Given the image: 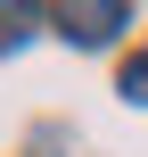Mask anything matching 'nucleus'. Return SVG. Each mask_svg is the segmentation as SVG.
Segmentation results:
<instances>
[{
  "label": "nucleus",
  "instance_id": "obj_1",
  "mask_svg": "<svg viewBox=\"0 0 148 157\" xmlns=\"http://www.w3.org/2000/svg\"><path fill=\"white\" fill-rule=\"evenodd\" d=\"M58 25H66V41H115L124 25H132V8H115V0H99V8H58Z\"/></svg>",
  "mask_w": 148,
  "mask_h": 157
},
{
  "label": "nucleus",
  "instance_id": "obj_2",
  "mask_svg": "<svg viewBox=\"0 0 148 157\" xmlns=\"http://www.w3.org/2000/svg\"><path fill=\"white\" fill-rule=\"evenodd\" d=\"M25 33H33V8H0V50L25 41Z\"/></svg>",
  "mask_w": 148,
  "mask_h": 157
},
{
  "label": "nucleus",
  "instance_id": "obj_3",
  "mask_svg": "<svg viewBox=\"0 0 148 157\" xmlns=\"http://www.w3.org/2000/svg\"><path fill=\"white\" fill-rule=\"evenodd\" d=\"M124 99H140V108H148V58H132V66H124Z\"/></svg>",
  "mask_w": 148,
  "mask_h": 157
}]
</instances>
